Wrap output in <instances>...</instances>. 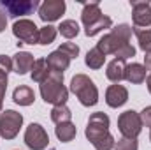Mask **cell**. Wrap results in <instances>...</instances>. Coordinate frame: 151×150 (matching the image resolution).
Instances as JSON below:
<instances>
[{"label": "cell", "mask_w": 151, "mask_h": 150, "mask_svg": "<svg viewBox=\"0 0 151 150\" xmlns=\"http://www.w3.org/2000/svg\"><path fill=\"white\" fill-rule=\"evenodd\" d=\"M51 120L58 125V124H65V122H70L72 120V111L67 108V104H62V106H53L51 110Z\"/></svg>", "instance_id": "7402d4cb"}, {"label": "cell", "mask_w": 151, "mask_h": 150, "mask_svg": "<svg viewBox=\"0 0 151 150\" xmlns=\"http://www.w3.org/2000/svg\"><path fill=\"white\" fill-rule=\"evenodd\" d=\"M67 5H65V0H44L40 5H39V18L44 21V23H51V21H56L63 16Z\"/></svg>", "instance_id": "9c48e42d"}, {"label": "cell", "mask_w": 151, "mask_h": 150, "mask_svg": "<svg viewBox=\"0 0 151 150\" xmlns=\"http://www.w3.org/2000/svg\"><path fill=\"white\" fill-rule=\"evenodd\" d=\"M146 85H148V92L151 94V73L146 76Z\"/></svg>", "instance_id": "e575fe53"}, {"label": "cell", "mask_w": 151, "mask_h": 150, "mask_svg": "<svg viewBox=\"0 0 151 150\" xmlns=\"http://www.w3.org/2000/svg\"><path fill=\"white\" fill-rule=\"evenodd\" d=\"M114 57H116L118 60H123V62H125V60H128V58L135 57V48H134L132 44H125V46H123L116 55H114Z\"/></svg>", "instance_id": "f546056e"}, {"label": "cell", "mask_w": 151, "mask_h": 150, "mask_svg": "<svg viewBox=\"0 0 151 150\" xmlns=\"http://www.w3.org/2000/svg\"><path fill=\"white\" fill-rule=\"evenodd\" d=\"M132 21L134 28H151V4L132 2Z\"/></svg>", "instance_id": "30bf717a"}, {"label": "cell", "mask_w": 151, "mask_h": 150, "mask_svg": "<svg viewBox=\"0 0 151 150\" xmlns=\"http://www.w3.org/2000/svg\"><path fill=\"white\" fill-rule=\"evenodd\" d=\"M35 9H39L37 0H0V11L11 18L32 14Z\"/></svg>", "instance_id": "52a82bcc"}, {"label": "cell", "mask_w": 151, "mask_h": 150, "mask_svg": "<svg viewBox=\"0 0 151 150\" xmlns=\"http://www.w3.org/2000/svg\"><path fill=\"white\" fill-rule=\"evenodd\" d=\"M11 71H12V58L7 55H0V81H7Z\"/></svg>", "instance_id": "4316f807"}, {"label": "cell", "mask_w": 151, "mask_h": 150, "mask_svg": "<svg viewBox=\"0 0 151 150\" xmlns=\"http://www.w3.org/2000/svg\"><path fill=\"white\" fill-rule=\"evenodd\" d=\"M39 90H40V97L44 99V103L53 104V106H62L69 99V90L63 85V73L51 71L49 76L40 83Z\"/></svg>", "instance_id": "7a4b0ae2"}, {"label": "cell", "mask_w": 151, "mask_h": 150, "mask_svg": "<svg viewBox=\"0 0 151 150\" xmlns=\"http://www.w3.org/2000/svg\"><path fill=\"white\" fill-rule=\"evenodd\" d=\"M104 62H106V55L100 53L97 48L90 50V51L86 53V57H84V64H86L90 69H100V67H104Z\"/></svg>", "instance_id": "44dd1931"}, {"label": "cell", "mask_w": 151, "mask_h": 150, "mask_svg": "<svg viewBox=\"0 0 151 150\" xmlns=\"http://www.w3.org/2000/svg\"><path fill=\"white\" fill-rule=\"evenodd\" d=\"M60 51H63L65 55H69L70 57V60H74L77 58V55H79V46L74 44V42H63V44H60V48H58Z\"/></svg>", "instance_id": "f1b7e54d"}, {"label": "cell", "mask_w": 151, "mask_h": 150, "mask_svg": "<svg viewBox=\"0 0 151 150\" xmlns=\"http://www.w3.org/2000/svg\"><path fill=\"white\" fill-rule=\"evenodd\" d=\"M12 34L19 44H39V27L32 20H16L12 25Z\"/></svg>", "instance_id": "8992f818"}, {"label": "cell", "mask_w": 151, "mask_h": 150, "mask_svg": "<svg viewBox=\"0 0 151 150\" xmlns=\"http://www.w3.org/2000/svg\"><path fill=\"white\" fill-rule=\"evenodd\" d=\"M106 76H107V79H111L113 83H119V81L125 78V62H123V60H118V58L111 60V62L107 64Z\"/></svg>", "instance_id": "ac0fdd59"}, {"label": "cell", "mask_w": 151, "mask_h": 150, "mask_svg": "<svg viewBox=\"0 0 151 150\" xmlns=\"http://www.w3.org/2000/svg\"><path fill=\"white\" fill-rule=\"evenodd\" d=\"M118 129L121 133L123 138H130V140H137V136L142 131V120L141 115L134 110H127L118 117Z\"/></svg>", "instance_id": "277c9868"}, {"label": "cell", "mask_w": 151, "mask_h": 150, "mask_svg": "<svg viewBox=\"0 0 151 150\" xmlns=\"http://www.w3.org/2000/svg\"><path fill=\"white\" fill-rule=\"evenodd\" d=\"M5 27H7V16H5V12L0 11V32H4Z\"/></svg>", "instance_id": "d6a6232c"}, {"label": "cell", "mask_w": 151, "mask_h": 150, "mask_svg": "<svg viewBox=\"0 0 151 150\" xmlns=\"http://www.w3.org/2000/svg\"><path fill=\"white\" fill-rule=\"evenodd\" d=\"M113 27V20L109 18V16H102V20H99L95 25H91V27H88V28H84V34L88 36V37H93V36H97V34H100L102 30H106V28H111Z\"/></svg>", "instance_id": "484cf974"}, {"label": "cell", "mask_w": 151, "mask_h": 150, "mask_svg": "<svg viewBox=\"0 0 151 150\" xmlns=\"http://www.w3.org/2000/svg\"><path fill=\"white\" fill-rule=\"evenodd\" d=\"M49 73H51V67L47 66V60H46V58H37L35 64H34V67H32L30 76H32V79H34L35 83L40 85V83L49 76Z\"/></svg>", "instance_id": "ffe728a7"}, {"label": "cell", "mask_w": 151, "mask_h": 150, "mask_svg": "<svg viewBox=\"0 0 151 150\" xmlns=\"http://www.w3.org/2000/svg\"><path fill=\"white\" fill-rule=\"evenodd\" d=\"M141 115V120H142V125L146 127H151V106H146L142 111L139 113Z\"/></svg>", "instance_id": "4dcf8cb0"}, {"label": "cell", "mask_w": 151, "mask_h": 150, "mask_svg": "<svg viewBox=\"0 0 151 150\" xmlns=\"http://www.w3.org/2000/svg\"><path fill=\"white\" fill-rule=\"evenodd\" d=\"M109 117L104 111L91 113L84 129V136L88 141L95 147V150H113L114 149V138L109 133Z\"/></svg>", "instance_id": "6da1fadb"}, {"label": "cell", "mask_w": 151, "mask_h": 150, "mask_svg": "<svg viewBox=\"0 0 151 150\" xmlns=\"http://www.w3.org/2000/svg\"><path fill=\"white\" fill-rule=\"evenodd\" d=\"M144 67H146V71H151V51L146 53V57H144Z\"/></svg>", "instance_id": "836d02e7"}, {"label": "cell", "mask_w": 151, "mask_h": 150, "mask_svg": "<svg viewBox=\"0 0 151 150\" xmlns=\"http://www.w3.org/2000/svg\"><path fill=\"white\" fill-rule=\"evenodd\" d=\"M125 44H130V41H125V39L118 37L116 34L109 32V34H106V36L100 37V41L97 42L95 48H97L100 53H104V55L107 57V55H116Z\"/></svg>", "instance_id": "8fae6325"}, {"label": "cell", "mask_w": 151, "mask_h": 150, "mask_svg": "<svg viewBox=\"0 0 151 150\" xmlns=\"http://www.w3.org/2000/svg\"><path fill=\"white\" fill-rule=\"evenodd\" d=\"M70 92L79 99V103L86 108L95 106L99 103V88L86 74H76L70 79Z\"/></svg>", "instance_id": "3957f363"}, {"label": "cell", "mask_w": 151, "mask_h": 150, "mask_svg": "<svg viewBox=\"0 0 151 150\" xmlns=\"http://www.w3.org/2000/svg\"><path fill=\"white\" fill-rule=\"evenodd\" d=\"M55 134L56 138L62 141V143H69L72 141L77 134V127H76L72 122H65V124H58L55 127Z\"/></svg>", "instance_id": "d6986e66"}, {"label": "cell", "mask_w": 151, "mask_h": 150, "mask_svg": "<svg viewBox=\"0 0 151 150\" xmlns=\"http://www.w3.org/2000/svg\"><path fill=\"white\" fill-rule=\"evenodd\" d=\"M128 83L132 85H141L146 81V67L142 64H137V62H132L128 66H125V78Z\"/></svg>", "instance_id": "2e32d148"}, {"label": "cell", "mask_w": 151, "mask_h": 150, "mask_svg": "<svg viewBox=\"0 0 151 150\" xmlns=\"http://www.w3.org/2000/svg\"><path fill=\"white\" fill-rule=\"evenodd\" d=\"M5 92H7V81H0V113H2V104H4Z\"/></svg>", "instance_id": "1f68e13d"}, {"label": "cell", "mask_w": 151, "mask_h": 150, "mask_svg": "<svg viewBox=\"0 0 151 150\" xmlns=\"http://www.w3.org/2000/svg\"><path fill=\"white\" fill-rule=\"evenodd\" d=\"M56 34H58V28H56V27H53V25H44L42 28H39V44L47 46V44L55 42Z\"/></svg>", "instance_id": "d4e9b609"}, {"label": "cell", "mask_w": 151, "mask_h": 150, "mask_svg": "<svg viewBox=\"0 0 151 150\" xmlns=\"http://www.w3.org/2000/svg\"><path fill=\"white\" fill-rule=\"evenodd\" d=\"M134 34L137 37L139 48L144 53H150L151 51V28H134Z\"/></svg>", "instance_id": "603a6c76"}, {"label": "cell", "mask_w": 151, "mask_h": 150, "mask_svg": "<svg viewBox=\"0 0 151 150\" xmlns=\"http://www.w3.org/2000/svg\"><path fill=\"white\" fill-rule=\"evenodd\" d=\"M58 32L63 36L65 39H74L79 34V23L76 20H65L60 23V27H56Z\"/></svg>", "instance_id": "cb8c5ba5"}, {"label": "cell", "mask_w": 151, "mask_h": 150, "mask_svg": "<svg viewBox=\"0 0 151 150\" xmlns=\"http://www.w3.org/2000/svg\"><path fill=\"white\" fill-rule=\"evenodd\" d=\"M139 143L137 140H130V138H119L114 143V150H137Z\"/></svg>", "instance_id": "83f0119b"}, {"label": "cell", "mask_w": 151, "mask_h": 150, "mask_svg": "<svg viewBox=\"0 0 151 150\" xmlns=\"http://www.w3.org/2000/svg\"><path fill=\"white\" fill-rule=\"evenodd\" d=\"M127 101H128V90L123 85L116 83V85L107 87V90H106V103H107V106L121 108Z\"/></svg>", "instance_id": "7c38bea8"}, {"label": "cell", "mask_w": 151, "mask_h": 150, "mask_svg": "<svg viewBox=\"0 0 151 150\" xmlns=\"http://www.w3.org/2000/svg\"><path fill=\"white\" fill-rule=\"evenodd\" d=\"M34 64H35V58H34V55L30 51H18L12 57V71L19 76H23V74H27L28 71H32Z\"/></svg>", "instance_id": "4fadbf2b"}, {"label": "cell", "mask_w": 151, "mask_h": 150, "mask_svg": "<svg viewBox=\"0 0 151 150\" xmlns=\"http://www.w3.org/2000/svg\"><path fill=\"white\" fill-rule=\"evenodd\" d=\"M102 11H100V4L99 2H88L84 4L83 7V12H81V21L84 25V28L95 25L99 20H102Z\"/></svg>", "instance_id": "5bb4252c"}, {"label": "cell", "mask_w": 151, "mask_h": 150, "mask_svg": "<svg viewBox=\"0 0 151 150\" xmlns=\"http://www.w3.org/2000/svg\"><path fill=\"white\" fill-rule=\"evenodd\" d=\"M23 125V115L14 110L0 113V136L4 140H14Z\"/></svg>", "instance_id": "5b68a950"}, {"label": "cell", "mask_w": 151, "mask_h": 150, "mask_svg": "<svg viewBox=\"0 0 151 150\" xmlns=\"http://www.w3.org/2000/svg\"><path fill=\"white\" fill-rule=\"evenodd\" d=\"M23 140L30 150H44L49 145V136H47L46 129L40 124H34V122L27 127Z\"/></svg>", "instance_id": "ba28073f"}, {"label": "cell", "mask_w": 151, "mask_h": 150, "mask_svg": "<svg viewBox=\"0 0 151 150\" xmlns=\"http://www.w3.org/2000/svg\"><path fill=\"white\" fill-rule=\"evenodd\" d=\"M150 141H151V133H150Z\"/></svg>", "instance_id": "d590c367"}, {"label": "cell", "mask_w": 151, "mask_h": 150, "mask_svg": "<svg viewBox=\"0 0 151 150\" xmlns=\"http://www.w3.org/2000/svg\"><path fill=\"white\" fill-rule=\"evenodd\" d=\"M46 60H47V66L51 67V71H56V73H63L70 66V57L60 50H55L53 53H49Z\"/></svg>", "instance_id": "9a60e30c"}, {"label": "cell", "mask_w": 151, "mask_h": 150, "mask_svg": "<svg viewBox=\"0 0 151 150\" xmlns=\"http://www.w3.org/2000/svg\"><path fill=\"white\" fill-rule=\"evenodd\" d=\"M12 101L19 106H30L35 101V92L28 85H19L12 92Z\"/></svg>", "instance_id": "e0dca14e"}]
</instances>
